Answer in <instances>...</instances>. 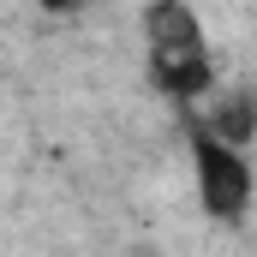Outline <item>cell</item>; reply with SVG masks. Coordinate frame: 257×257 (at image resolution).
<instances>
[{
	"label": "cell",
	"instance_id": "2",
	"mask_svg": "<svg viewBox=\"0 0 257 257\" xmlns=\"http://www.w3.org/2000/svg\"><path fill=\"white\" fill-rule=\"evenodd\" d=\"M192 168H197V197H203V209L215 215V221H239L245 209H251V162H245V150L239 144H221L215 132H192Z\"/></svg>",
	"mask_w": 257,
	"mask_h": 257
},
{
	"label": "cell",
	"instance_id": "3",
	"mask_svg": "<svg viewBox=\"0 0 257 257\" xmlns=\"http://www.w3.org/2000/svg\"><path fill=\"white\" fill-rule=\"evenodd\" d=\"M203 132H215L221 144H239V150H245V144L257 138V102H251V96H227V102H215V114L203 120Z\"/></svg>",
	"mask_w": 257,
	"mask_h": 257
},
{
	"label": "cell",
	"instance_id": "4",
	"mask_svg": "<svg viewBox=\"0 0 257 257\" xmlns=\"http://www.w3.org/2000/svg\"><path fill=\"white\" fill-rule=\"evenodd\" d=\"M42 12H78V6H90V0H36Z\"/></svg>",
	"mask_w": 257,
	"mask_h": 257
},
{
	"label": "cell",
	"instance_id": "1",
	"mask_svg": "<svg viewBox=\"0 0 257 257\" xmlns=\"http://www.w3.org/2000/svg\"><path fill=\"white\" fill-rule=\"evenodd\" d=\"M144 42H150V84L174 102H197L215 84L209 42L197 30V12L186 0H150L144 6Z\"/></svg>",
	"mask_w": 257,
	"mask_h": 257
}]
</instances>
